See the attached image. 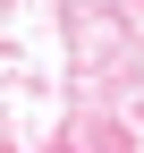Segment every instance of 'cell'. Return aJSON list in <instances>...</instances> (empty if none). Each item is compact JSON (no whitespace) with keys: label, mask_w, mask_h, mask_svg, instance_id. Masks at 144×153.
<instances>
[]
</instances>
